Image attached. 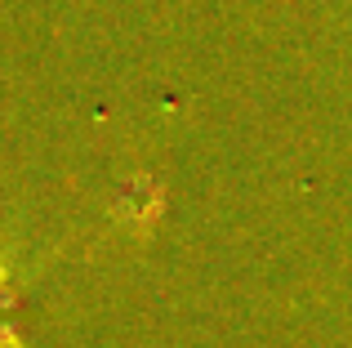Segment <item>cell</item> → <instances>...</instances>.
<instances>
[{
  "label": "cell",
  "instance_id": "obj_1",
  "mask_svg": "<svg viewBox=\"0 0 352 348\" xmlns=\"http://www.w3.org/2000/svg\"><path fill=\"white\" fill-rule=\"evenodd\" d=\"M5 344H14V335H9V331H0V348H5Z\"/></svg>",
  "mask_w": 352,
  "mask_h": 348
}]
</instances>
